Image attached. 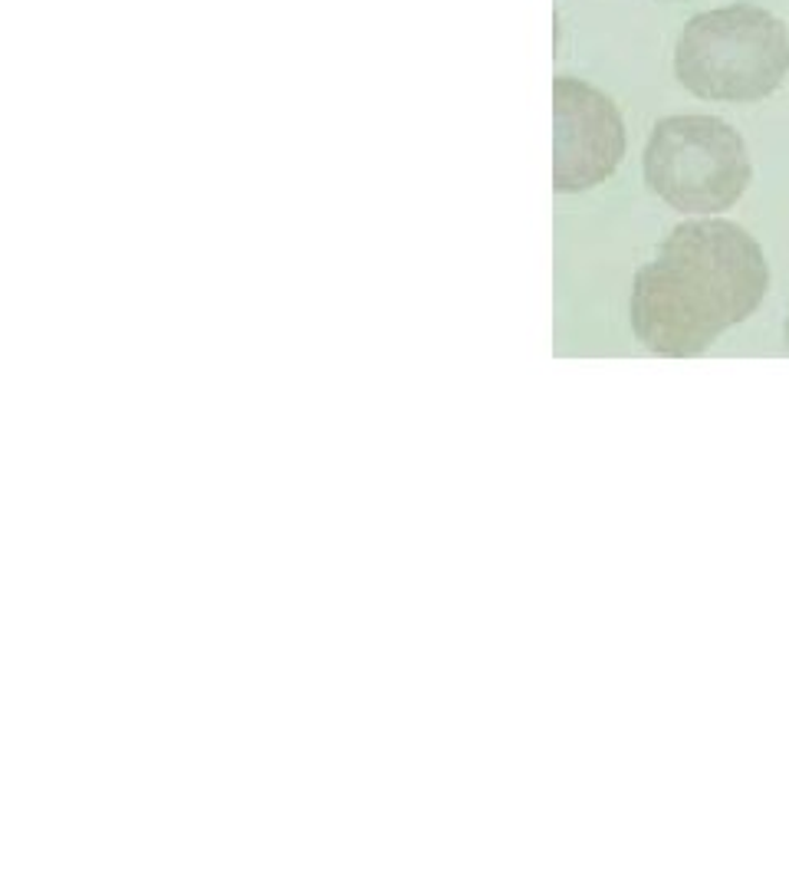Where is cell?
I'll return each mask as SVG.
<instances>
[{
  "label": "cell",
  "mask_w": 789,
  "mask_h": 888,
  "mask_svg": "<svg viewBox=\"0 0 789 888\" xmlns=\"http://www.w3.org/2000/svg\"><path fill=\"white\" fill-rule=\"evenodd\" d=\"M625 158V122L619 106L585 79H553V188L589 191L615 175Z\"/></svg>",
  "instance_id": "obj_4"
},
{
  "label": "cell",
  "mask_w": 789,
  "mask_h": 888,
  "mask_svg": "<svg viewBox=\"0 0 789 888\" xmlns=\"http://www.w3.org/2000/svg\"><path fill=\"white\" fill-rule=\"evenodd\" d=\"M645 185L684 215L733 208L753 178L747 142L718 116H668L645 146Z\"/></svg>",
  "instance_id": "obj_3"
},
{
  "label": "cell",
  "mask_w": 789,
  "mask_h": 888,
  "mask_svg": "<svg viewBox=\"0 0 789 888\" xmlns=\"http://www.w3.org/2000/svg\"><path fill=\"white\" fill-rule=\"evenodd\" d=\"M787 349H789V319H787Z\"/></svg>",
  "instance_id": "obj_5"
},
{
  "label": "cell",
  "mask_w": 789,
  "mask_h": 888,
  "mask_svg": "<svg viewBox=\"0 0 789 888\" xmlns=\"http://www.w3.org/2000/svg\"><path fill=\"white\" fill-rule=\"evenodd\" d=\"M674 76L698 99L763 102L789 79V27L757 3L698 13L678 37Z\"/></svg>",
  "instance_id": "obj_2"
},
{
  "label": "cell",
  "mask_w": 789,
  "mask_h": 888,
  "mask_svg": "<svg viewBox=\"0 0 789 888\" xmlns=\"http://www.w3.org/2000/svg\"><path fill=\"white\" fill-rule=\"evenodd\" d=\"M668 3H678V0H668Z\"/></svg>",
  "instance_id": "obj_6"
},
{
  "label": "cell",
  "mask_w": 789,
  "mask_h": 888,
  "mask_svg": "<svg viewBox=\"0 0 789 888\" xmlns=\"http://www.w3.org/2000/svg\"><path fill=\"white\" fill-rule=\"evenodd\" d=\"M767 290L770 264L747 227L723 218L681 221L632 280V333L648 353L691 359L750 319Z\"/></svg>",
  "instance_id": "obj_1"
}]
</instances>
